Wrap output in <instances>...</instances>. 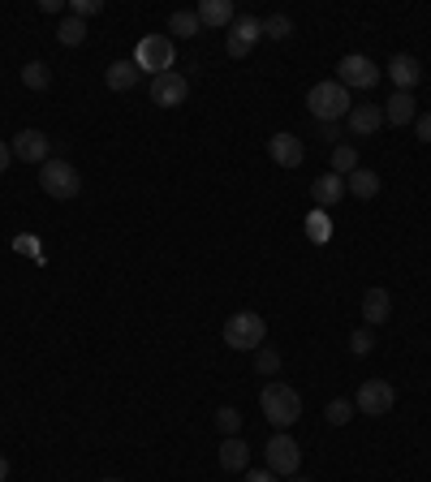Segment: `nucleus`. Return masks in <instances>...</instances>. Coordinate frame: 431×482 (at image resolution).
Masks as SVG:
<instances>
[{"instance_id": "11", "label": "nucleus", "mask_w": 431, "mask_h": 482, "mask_svg": "<svg viewBox=\"0 0 431 482\" xmlns=\"http://www.w3.org/2000/svg\"><path fill=\"white\" fill-rule=\"evenodd\" d=\"M14 155H18L22 164H48L52 159V138L43 134V130H18L14 134Z\"/></svg>"}, {"instance_id": "30", "label": "nucleus", "mask_w": 431, "mask_h": 482, "mask_svg": "<svg viewBox=\"0 0 431 482\" xmlns=\"http://www.w3.org/2000/svg\"><path fill=\"white\" fill-rule=\"evenodd\" d=\"M350 349H353V358H367L375 349V328H358L350 332Z\"/></svg>"}, {"instance_id": "39", "label": "nucleus", "mask_w": 431, "mask_h": 482, "mask_svg": "<svg viewBox=\"0 0 431 482\" xmlns=\"http://www.w3.org/2000/svg\"><path fill=\"white\" fill-rule=\"evenodd\" d=\"M99 482H121V478H99Z\"/></svg>"}, {"instance_id": "13", "label": "nucleus", "mask_w": 431, "mask_h": 482, "mask_svg": "<svg viewBox=\"0 0 431 482\" xmlns=\"http://www.w3.org/2000/svg\"><path fill=\"white\" fill-rule=\"evenodd\" d=\"M345 121H350L353 138H367V134H375V130L384 125V108H380V104H353Z\"/></svg>"}, {"instance_id": "40", "label": "nucleus", "mask_w": 431, "mask_h": 482, "mask_svg": "<svg viewBox=\"0 0 431 482\" xmlns=\"http://www.w3.org/2000/svg\"><path fill=\"white\" fill-rule=\"evenodd\" d=\"M289 482H307V478H289Z\"/></svg>"}, {"instance_id": "21", "label": "nucleus", "mask_w": 431, "mask_h": 482, "mask_svg": "<svg viewBox=\"0 0 431 482\" xmlns=\"http://www.w3.org/2000/svg\"><path fill=\"white\" fill-rule=\"evenodd\" d=\"M414 95L410 91H392L389 95V108H384V121H389V125H410L414 121Z\"/></svg>"}, {"instance_id": "8", "label": "nucleus", "mask_w": 431, "mask_h": 482, "mask_svg": "<svg viewBox=\"0 0 431 482\" xmlns=\"http://www.w3.org/2000/svg\"><path fill=\"white\" fill-rule=\"evenodd\" d=\"M392 405H397V387L389 379H367L358 387V396H353V409L367 414V418H384Z\"/></svg>"}, {"instance_id": "26", "label": "nucleus", "mask_w": 431, "mask_h": 482, "mask_svg": "<svg viewBox=\"0 0 431 482\" xmlns=\"http://www.w3.org/2000/svg\"><path fill=\"white\" fill-rule=\"evenodd\" d=\"M263 22V39H280V43H285V39L294 35V22L285 18V14H268V18H259Z\"/></svg>"}, {"instance_id": "36", "label": "nucleus", "mask_w": 431, "mask_h": 482, "mask_svg": "<svg viewBox=\"0 0 431 482\" xmlns=\"http://www.w3.org/2000/svg\"><path fill=\"white\" fill-rule=\"evenodd\" d=\"M9 159H14V147L0 138V173H9Z\"/></svg>"}, {"instance_id": "27", "label": "nucleus", "mask_w": 431, "mask_h": 482, "mask_svg": "<svg viewBox=\"0 0 431 482\" xmlns=\"http://www.w3.org/2000/svg\"><path fill=\"white\" fill-rule=\"evenodd\" d=\"M57 39L65 43V48H78L82 39H87V26H82V18H74V14H69V18L57 26Z\"/></svg>"}, {"instance_id": "4", "label": "nucleus", "mask_w": 431, "mask_h": 482, "mask_svg": "<svg viewBox=\"0 0 431 482\" xmlns=\"http://www.w3.org/2000/svg\"><path fill=\"white\" fill-rule=\"evenodd\" d=\"M173 57H177V43L169 35H142L134 48V65L138 74H169L173 69Z\"/></svg>"}, {"instance_id": "2", "label": "nucleus", "mask_w": 431, "mask_h": 482, "mask_svg": "<svg viewBox=\"0 0 431 482\" xmlns=\"http://www.w3.org/2000/svg\"><path fill=\"white\" fill-rule=\"evenodd\" d=\"M263 336H268V323H263V314H255V310H237V314H229V323L220 332V341L229 349H237V353H255V349H263Z\"/></svg>"}, {"instance_id": "5", "label": "nucleus", "mask_w": 431, "mask_h": 482, "mask_svg": "<svg viewBox=\"0 0 431 482\" xmlns=\"http://www.w3.org/2000/svg\"><path fill=\"white\" fill-rule=\"evenodd\" d=\"M40 186L48 198H57V203H69V198H78L82 190V173L69 164V159H48L40 173Z\"/></svg>"}, {"instance_id": "23", "label": "nucleus", "mask_w": 431, "mask_h": 482, "mask_svg": "<svg viewBox=\"0 0 431 482\" xmlns=\"http://www.w3.org/2000/svg\"><path fill=\"white\" fill-rule=\"evenodd\" d=\"M203 31V22H198L195 9H177L173 18H169V35H181V39H195Z\"/></svg>"}, {"instance_id": "12", "label": "nucleus", "mask_w": 431, "mask_h": 482, "mask_svg": "<svg viewBox=\"0 0 431 482\" xmlns=\"http://www.w3.org/2000/svg\"><path fill=\"white\" fill-rule=\"evenodd\" d=\"M268 155H272L280 168H298V164L307 159V147H302V138H298V134L280 130V134L268 138Z\"/></svg>"}, {"instance_id": "1", "label": "nucleus", "mask_w": 431, "mask_h": 482, "mask_svg": "<svg viewBox=\"0 0 431 482\" xmlns=\"http://www.w3.org/2000/svg\"><path fill=\"white\" fill-rule=\"evenodd\" d=\"M259 409H263V418L276 426V431H289V426L302 418V396H298V387L289 384H268L263 387V396H259Z\"/></svg>"}, {"instance_id": "31", "label": "nucleus", "mask_w": 431, "mask_h": 482, "mask_svg": "<svg viewBox=\"0 0 431 482\" xmlns=\"http://www.w3.org/2000/svg\"><path fill=\"white\" fill-rule=\"evenodd\" d=\"M255 370L259 375H276L280 370V353L276 349H255Z\"/></svg>"}, {"instance_id": "20", "label": "nucleus", "mask_w": 431, "mask_h": 482, "mask_svg": "<svg viewBox=\"0 0 431 482\" xmlns=\"http://www.w3.org/2000/svg\"><path fill=\"white\" fill-rule=\"evenodd\" d=\"M345 194H353V198H375V194H380V173L358 164V168L345 177Z\"/></svg>"}, {"instance_id": "33", "label": "nucleus", "mask_w": 431, "mask_h": 482, "mask_svg": "<svg viewBox=\"0 0 431 482\" xmlns=\"http://www.w3.org/2000/svg\"><path fill=\"white\" fill-rule=\"evenodd\" d=\"M414 134L423 138V142H431V113H423V116H414Z\"/></svg>"}, {"instance_id": "32", "label": "nucleus", "mask_w": 431, "mask_h": 482, "mask_svg": "<svg viewBox=\"0 0 431 482\" xmlns=\"http://www.w3.org/2000/svg\"><path fill=\"white\" fill-rule=\"evenodd\" d=\"M99 9H104V0H69V14H74V18H96Z\"/></svg>"}, {"instance_id": "25", "label": "nucleus", "mask_w": 431, "mask_h": 482, "mask_svg": "<svg viewBox=\"0 0 431 482\" xmlns=\"http://www.w3.org/2000/svg\"><path fill=\"white\" fill-rule=\"evenodd\" d=\"M353 168H358V147H350V142L333 147V173L336 177H350Z\"/></svg>"}, {"instance_id": "16", "label": "nucleus", "mask_w": 431, "mask_h": 482, "mask_svg": "<svg viewBox=\"0 0 431 482\" xmlns=\"http://www.w3.org/2000/svg\"><path fill=\"white\" fill-rule=\"evenodd\" d=\"M311 198H315V207H336V203L345 198V177L319 173L311 181Z\"/></svg>"}, {"instance_id": "7", "label": "nucleus", "mask_w": 431, "mask_h": 482, "mask_svg": "<svg viewBox=\"0 0 431 482\" xmlns=\"http://www.w3.org/2000/svg\"><path fill=\"white\" fill-rule=\"evenodd\" d=\"M263 457H268V469L276 478H294L298 465H302V448H298V440L289 431H276L268 440V448H263Z\"/></svg>"}, {"instance_id": "28", "label": "nucleus", "mask_w": 431, "mask_h": 482, "mask_svg": "<svg viewBox=\"0 0 431 482\" xmlns=\"http://www.w3.org/2000/svg\"><path fill=\"white\" fill-rule=\"evenodd\" d=\"M216 431L229 440V435H237L242 431V414H237L234 405H225V409H216Z\"/></svg>"}, {"instance_id": "19", "label": "nucleus", "mask_w": 431, "mask_h": 482, "mask_svg": "<svg viewBox=\"0 0 431 482\" xmlns=\"http://www.w3.org/2000/svg\"><path fill=\"white\" fill-rule=\"evenodd\" d=\"M195 14H198L203 26H216V31H220V26H234V18H237L234 0H203Z\"/></svg>"}, {"instance_id": "38", "label": "nucleus", "mask_w": 431, "mask_h": 482, "mask_svg": "<svg viewBox=\"0 0 431 482\" xmlns=\"http://www.w3.org/2000/svg\"><path fill=\"white\" fill-rule=\"evenodd\" d=\"M9 478V461H5V457H0V482Z\"/></svg>"}, {"instance_id": "14", "label": "nucleus", "mask_w": 431, "mask_h": 482, "mask_svg": "<svg viewBox=\"0 0 431 482\" xmlns=\"http://www.w3.org/2000/svg\"><path fill=\"white\" fill-rule=\"evenodd\" d=\"M389 77L397 82V91H414L418 77H423V65H418V57H410V52H397V57L389 60Z\"/></svg>"}, {"instance_id": "9", "label": "nucleus", "mask_w": 431, "mask_h": 482, "mask_svg": "<svg viewBox=\"0 0 431 482\" xmlns=\"http://www.w3.org/2000/svg\"><path fill=\"white\" fill-rule=\"evenodd\" d=\"M147 95H151L156 108H181V104L190 99V82L177 74V69H169V74H156L147 82Z\"/></svg>"}, {"instance_id": "6", "label": "nucleus", "mask_w": 431, "mask_h": 482, "mask_svg": "<svg viewBox=\"0 0 431 482\" xmlns=\"http://www.w3.org/2000/svg\"><path fill=\"white\" fill-rule=\"evenodd\" d=\"M380 65H375L371 57H358V52H350V57L336 60V82L345 86V91H371V86H380Z\"/></svg>"}, {"instance_id": "3", "label": "nucleus", "mask_w": 431, "mask_h": 482, "mask_svg": "<svg viewBox=\"0 0 431 482\" xmlns=\"http://www.w3.org/2000/svg\"><path fill=\"white\" fill-rule=\"evenodd\" d=\"M307 108H311V116L319 125H324V121H341V116H350L353 95L341 82H315L311 91H307Z\"/></svg>"}, {"instance_id": "24", "label": "nucleus", "mask_w": 431, "mask_h": 482, "mask_svg": "<svg viewBox=\"0 0 431 482\" xmlns=\"http://www.w3.org/2000/svg\"><path fill=\"white\" fill-rule=\"evenodd\" d=\"M22 82H26L31 91H48V86H52V69H48L43 60H31V65H22Z\"/></svg>"}, {"instance_id": "17", "label": "nucleus", "mask_w": 431, "mask_h": 482, "mask_svg": "<svg viewBox=\"0 0 431 482\" xmlns=\"http://www.w3.org/2000/svg\"><path fill=\"white\" fill-rule=\"evenodd\" d=\"M389 314H392V297L389 289H367L362 293V319H367V328H380V323H389Z\"/></svg>"}, {"instance_id": "35", "label": "nucleus", "mask_w": 431, "mask_h": 482, "mask_svg": "<svg viewBox=\"0 0 431 482\" xmlns=\"http://www.w3.org/2000/svg\"><path fill=\"white\" fill-rule=\"evenodd\" d=\"M246 482H280L272 474V469H251V474H246Z\"/></svg>"}, {"instance_id": "18", "label": "nucleus", "mask_w": 431, "mask_h": 482, "mask_svg": "<svg viewBox=\"0 0 431 482\" xmlns=\"http://www.w3.org/2000/svg\"><path fill=\"white\" fill-rule=\"evenodd\" d=\"M138 65H134V57L130 60H113L108 69H104V82H108V91H134L138 86Z\"/></svg>"}, {"instance_id": "34", "label": "nucleus", "mask_w": 431, "mask_h": 482, "mask_svg": "<svg viewBox=\"0 0 431 482\" xmlns=\"http://www.w3.org/2000/svg\"><path fill=\"white\" fill-rule=\"evenodd\" d=\"M319 134H324V138H333L336 147H341V125H336V121H324V125H319Z\"/></svg>"}, {"instance_id": "22", "label": "nucleus", "mask_w": 431, "mask_h": 482, "mask_svg": "<svg viewBox=\"0 0 431 482\" xmlns=\"http://www.w3.org/2000/svg\"><path fill=\"white\" fill-rule=\"evenodd\" d=\"M302 229H307V241H315V246H328V241H333V220H328L324 207H315Z\"/></svg>"}, {"instance_id": "37", "label": "nucleus", "mask_w": 431, "mask_h": 482, "mask_svg": "<svg viewBox=\"0 0 431 482\" xmlns=\"http://www.w3.org/2000/svg\"><path fill=\"white\" fill-rule=\"evenodd\" d=\"M40 9H43V14H60L65 5H60V0H40Z\"/></svg>"}, {"instance_id": "29", "label": "nucleus", "mask_w": 431, "mask_h": 482, "mask_svg": "<svg viewBox=\"0 0 431 482\" xmlns=\"http://www.w3.org/2000/svg\"><path fill=\"white\" fill-rule=\"evenodd\" d=\"M324 418L333 426H345L353 418V401H345V396H336V401H328V409H324Z\"/></svg>"}, {"instance_id": "10", "label": "nucleus", "mask_w": 431, "mask_h": 482, "mask_svg": "<svg viewBox=\"0 0 431 482\" xmlns=\"http://www.w3.org/2000/svg\"><path fill=\"white\" fill-rule=\"evenodd\" d=\"M259 39H263V22L251 18V14H237L234 26H229V39H225V52L242 60V57H251V52H255Z\"/></svg>"}, {"instance_id": "15", "label": "nucleus", "mask_w": 431, "mask_h": 482, "mask_svg": "<svg viewBox=\"0 0 431 482\" xmlns=\"http://www.w3.org/2000/svg\"><path fill=\"white\" fill-rule=\"evenodd\" d=\"M216 457H220V469L237 474V469H246V465H251V444H246L242 435H229V440H220Z\"/></svg>"}]
</instances>
